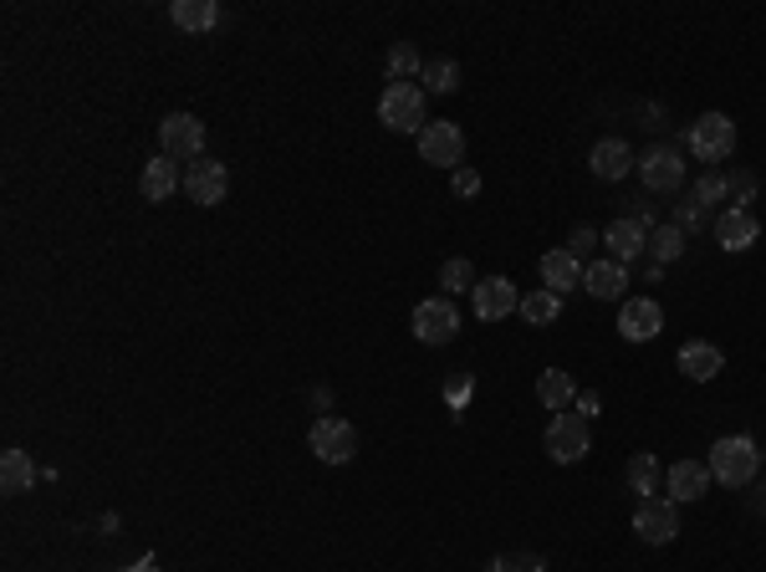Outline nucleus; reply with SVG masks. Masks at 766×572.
Wrapping results in <instances>:
<instances>
[{
	"instance_id": "obj_19",
	"label": "nucleus",
	"mask_w": 766,
	"mask_h": 572,
	"mask_svg": "<svg viewBox=\"0 0 766 572\" xmlns=\"http://www.w3.org/2000/svg\"><path fill=\"white\" fill-rule=\"evenodd\" d=\"M721 368H726V353H721L715 343H685L680 347V373H685L690 384H711Z\"/></svg>"
},
{
	"instance_id": "obj_35",
	"label": "nucleus",
	"mask_w": 766,
	"mask_h": 572,
	"mask_svg": "<svg viewBox=\"0 0 766 572\" xmlns=\"http://www.w3.org/2000/svg\"><path fill=\"white\" fill-rule=\"evenodd\" d=\"M470 388H476V373H455V378L445 384L449 409H465V399H470Z\"/></svg>"
},
{
	"instance_id": "obj_31",
	"label": "nucleus",
	"mask_w": 766,
	"mask_h": 572,
	"mask_svg": "<svg viewBox=\"0 0 766 572\" xmlns=\"http://www.w3.org/2000/svg\"><path fill=\"white\" fill-rule=\"evenodd\" d=\"M690 195H695V200H701L705 210H715V205H731V200H726V174H721V169H705L701 179L690 185Z\"/></svg>"
},
{
	"instance_id": "obj_12",
	"label": "nucleus",
	"mask_w": 766,
	"mask_h": 572,
	"mask_svg": "<svg viewBox=\"0 0 766 572\" xmlns=\"http://www.w3.org/2000/svg\"><path fill=\"white\" fill-rule=\"evenodd\" d=\"M185 195L195 205H205V210H210V205H220L225 195H230V169H225L220 159H210V154H205V159H195L185 169Z\"/></svg>"
},
{
	"instance_id": "obj_36",
	"label": "nucleus",
	"mask_w": 766,
	"mask_h": 572,
	"mask_svg": "<svg viewBox=\"0 0 766 572\" xmlns=\"http://www.w3.org/2000/svg\"><path fill=\"white\" fill-rule=\"evenodd\" d=\"M593 246H598V230H593V226H578V230H572V240H568V251H572V256H578L582 267H588V256H593Z\"/></svg>"
},
{
	"instance_id": "obj_15",
	"label": "nucleus",
	"mask_w": 766,
	"mask_h": 572,
	"mask_svg": "<svg viewBox=\"0 0 766 572\" xmlns=\"http://www.w3.org/2000/svg\"><path fill=\"white\" fill-rule=\"evenodd\" d=\"M756 236H762V220H756V210H746V205H726V210L715 215V240H721L726 251H752Z\"/></svg>"
},
{
	"instance_id": "obj_18",
	"label": "nucleus",
	"mask_w": 766,
	"mask_h": 572,
	"mask_svg": "<svg viewBox=\"0 0 766 572\" xmlns=\"http://www.w3.org/2000/svg\"><path fill=\"white\" fill-rule=\"evenodd\" d=\"M623 287H629V271L619 261H588V271H582V292L598 302H623Z\"/></svg>"
},
{
	"instance_id": "obj_1",
	"label": "nucleus",
	"mask_w": 766,
	"mask_h": 572,
	"mask_svg": "<svg viewBox=\"0 0 766 572\" xmlns=\"http://www.w3.org/2000/svg\"><path fill=\"white\" fill-rule=\"evenodd\" d=\"M711 476L721 480V486H752L756 470H762V445H756L752 435H726L711 445Z\"/></svg>"
},
{
	"instance_id": "obj_2",
	"label": "nucleus",
	"mask_w": 766,
	"mask_h": 572,
	"mask_svg": "<svg viewBox=\"0 0 766 572\" xmlns=\"http://www.w3.org/2000/svg\"><path fill=\"white\" fill-rule=\"evenodd\" d=\"M379 123L394 134H424V87L420 82H389L379 97Z\"/></svg>"
},
{
	"instance_id": "obj_20",
	"label": "nucleus",
	"mask_w": 766,
	"mask_h": 572,
	"mask_svg": "<svg viewBox=\"0 0 766 572\" xmlns=\"http://www.w3.org/2000/svg\"><path fill=\"white\" fill-rule=\"evenodd\" d=\"M582 261L572 251H547L542 256V287L547 292H557V297H568L572 287H582Z\"/></svg>"
},
{
	"instance_id": "obj_27",
	"label": "nucleus",
	"mask_w": 766,
	"mask_h": 572,
	"mask_svg": "<svg viewBox=\"0 0 766 572\" xmlns=\"http://www.w3.org/2000/svg\"><path fill=\"white\" fill-rule=\"evenodd\" d=\"M685 256V230L674 226H654L649 230V261H660V267H670V261H680Z\"/></svg>"
},
{
	"instance_id": "obj_13",
	"label": "nucleus",
	"mask_w": 766,
	"mask_h": 572,
	"mask_svg": "<svg viewBox=\"0 0 766 572\" xmlns=\"http://www.w3.org/2000/svg\"><path fill=\"white\" fill-rule=\"evenodd\" d=\"M649 230L644 220H634V215H619L613 226L603 230V246H608V261H619V267H629V261H639V256L649 251Z\"/></svg>"
},
{
	"instance_id": "obj_21",
	"label": "nucleus",
	"mask_w": 766,
	"mask_h": 572,
	"mask_svg": "<svg viewBox=\"0 0 766 572\" xmlns=\"http://www.w3.org/2000/svg\"><path fill=\"white\" fill-rule=\"evenodd\" d=\"M138 189H144V200H154V205L169 200L174 189H185V179H179V164L164 159V154H159V159H148L144 174H138Z\"/></svg>"
},
{
	"instance_id": "obj_24",
	"label": "nucleus",
	"mask_w": 766,
	"mask_h": 572,
	"mask_svg": "<svg viewBox=\"0 0 766 572\" xmlns=\"http://www.w3.org/2000/svg\"><path fill=\"white\" fill-rule=\"evenodd\" d=\"M37 486V466L27 450H6L0 455V491L6 496H27Z\"/></svg>"
},
{
	"instance_id": "obj_22",
	"label": "nucleus",
	"mask_w": 766,
	"mask_h": 572,
	"mask_svg": "<svg viewBox=\"0 0 766 572\" xmlns=\"http://www.w3.org/2000/svg\"><path fill=\"white\" fill-rule=\"evenodd\" d=\"M537 399H542L547 409L568 414L572 404H578V384H572V373L568 368H547L542 378H537Z\"/></svg>"
},
{
	"instance_id": "obj_33",
	"label": "nucleus",
	"mask_w": 766,
	"mask_h": 572,
	"mask_svg": "<svg viewBox=\"0 0 766 572\" xmlns=\"http://www.w3.org/2000/svg\"><path fill=\"white\" fill-rule=\"evenodd\" d=\"M726 200H731V205H752V200H756V174L726 169Z\"/></svg>"
},
{
	"instance_id": "obj_38",
	"label": "nucleus",
	"mask_w": 766,
	"mask_h": 572,
	"mask_svg": "<svg viewBox=\"0 0 766 572\" xmlns=\"http://www.w3.org/2000/svg\"><path fill=\"white\" fill-rule=\"evenodd\" d=\"M572 409H578V419H598V414H603V399H598V394H578Z\"/></svg>"
},
{
	"instance_id": "obj_25",
	"label": "nucleus",
	"mask_w": 766,
	"mask_h": 572,
	"mask_svg": "<svg viewBox=\"0 0 766 572\" xmlns=\"http://www.w3.org/2000/svg\"><path fill=\"white\" fill-rule=\"evenodd\" d=\"M623 476H629V491H634L639 501H649V496L660 491L664 466H660V460H654L649 450H639V455H629V466H623Z\"/></svg>"
},
{
	"instance_id": "obj_23",
	"label": "nucleus",
	"mask_w": 766,
	"mask_h": 572,
	"mask_svg": "<svg viewBox=\"0 0 766 572\" xmlns=\"http://www.w3.org/2000/svg\"><path fill=\"white\" fill-rule=\"evenodd\" d=\"M169 15H174V27L179 31H215L220 27V6L215 0H174L169 6Z\"/></svg>"
},
{
	"instance_id": "obj_10",
	"label": "nucleus",
	"mask_w": 766,
	"mask_h": 572,
	"mask_svg": "<svg viewBox=\"0 0 766 572\" xmlns=\"http://www.w3.org/2000/svg\"><path fill=\"white\" fill-rule=\"evenodd\" d=\"M634 532H639V542H649V547H670L674 537H680V506H674V501H660V496L639 501Z\"/></svg>"
},
{
	"instance_id": "obj_4",
	"label": "nucleus",
	"mask_w": 766,
	"mask_h": 572,
	"mask_svg": "<svg viewBox=\"0 0 766 572\" xmlns=\"http://www.w3.org/2000/svg\"><path fill=\"white\" fill-rule=\"evenodd\" d=\"M159 154L174 164H195L205 159V123L195 113H169L159 123Z\"/></svg>"
},
{
	"instance_id": "obj_9",
	"label": "nucleus",
	"mask_w": 766,
	"mask_h": 572,
	"mask_svg": "<svg viewBox=\"0 0 766 572\" xmlns=\"http://www.w3.org/2000/svg\"><path fill=\"white\" fill-rule=\"evenodd\" d=\"M420 159L424 164H435V169H460V159H465V134L455 128V123H424V134H420Z\"/></svg>"
},
{
	"instance_id": "obj_34",
	"label": "nucleus",
	"mask_w": 766,
	"mask_h": 572,
	"mask_svg": "<svg viewBox=\"0 0 766 572\" xmlns=\"http://www.w3.org/2000/svg\"><path fill=\"white\" fill-rule=\"evenodd\" d=\"M490 572H547V558H537V552H511V558L490 562Z\"/></svg>"
},
{
	"instance_id": "obj_28",
	"label": "nucleus",
	"mask_w": 766,
	"mask_h": 572,
	"mask_svg": "<svg viewBox=\"0 0 766 572\" xmlns=\"http://www.w3.org/2000/svg\"><path fill=\"white\" fill-rule=\"evenodd\" d=\"M420 82H424V93H455L460 87V62H449V56H435V62H424V72H420Z\"/></svg>"
},
{
	"instance_id": "obj_32",
	"label": "nucleus",
	"mask_w": 766,
	"mask_h": 572,
	"mask_svg": "<svg viewBox=\"0 0 766 572\" xmlns=\"http://www.w3.org/2000/svg\"><path fill=\"white\" fill-rule=\"evenodd\" d=\"M674 226L685 230V236H695V230H705V226H715V215L705 210L701 200H695V195H690L685 205H674Z\"/></svg>"
},
{
	"instance_id": "obj_11",
	"label": "nucleus",
	"mask_w": 766,
	"mask_h": 572,
	"mask_svg": "<svg viewBox=\"0 0 766 572\" xmlns=\"http://www.w3.org/2000/svg\"><path fill=\"white\" fill-rule=\"evenodd\" d=\"M619 333L629 343H654L664 333V306L654 297H623L619 306Z\"/></svg>"
},
{
	"instance_id": "obj_29",
	"label": "nucleus",
	"mask_w": 766,
	"mask_h": 572,
	"mask_svg": "<svg viewBox=\"0 0 766 572\" xmlns=\"http://www.w3.org/2000/svg\"><path fill=\"white\" fill-rule=\"evenodd\" d=\"M424 72V56L414 52L410 41H394L389 46V82H410V77H420Z\"/></svg>"
},
{
	"instance_id": "obj_3",
	"label": "nucleus",
	"mask_w": 766,
	"mask_h": 572,
	"mask_svg": "<svg viewBox=\"0 0 766 572\" xmlns=\"http://www.w3.org/2000/svg\"><path fill=\"white\" fill-rule=\"evenodd\" d=\"M685 148L701 164H726L731 154H736V123H731L726 113H701V118L690 123Z\"/></svg>"
},
{
	"instance_id": "obj_16",
	"label": "nucleus",
	"mask_w": 766,
	"mask_h": 572,
	"mask_svg": "<svg viewBox=\"0 0 766 572\" xmlns=\"http://www.w3.org/2000/svg\"><path fill=\"white\" fill-rule=\"evenodd\" d=\"M634 164H639V154L623 144V138H598L593 154H588V169H593L603 185H619V179H629V174H634Z\"/></svg>"
},
{
	"instance_id": "obj_39",
	"label": "nucleus",
	"mask_w": 766,
	"mask_h": 572,
	"mask_svg": "<svg viewBox=\"0 0 766 572\" xmlns=\"http://www.w3.org/2000/svg\"><path fill=\"white\" fill-rule=\"evenodd\" d=\"M762 466H766V450H762Z\"/></svg>"
},
{
	"instance_id": "obj_30",
	"label": "nucleus",
	"mask_w": 766,
	"mask_h": 572,
	"mask_svg": "<svg viewBox=\"0 0 766 572\" xmlns=\"http://www.w3.org/2000/svg\"><path fill=\"white\" fill-rule=\"evenodd\" d=\"M439 292H476V267L465 261V256H449L445 267H439Z\"/></svg>"
},
{
	"instance_id": "obj_8",
	"label": "nucleus",
	"mask_w": 766,
	"mask_h": 572,
	"mask_svg": "<svg viewBox=\"0 0 766 572\" xmlns=\"http://www.w3.org/2000/svg\"><path fill=\"white\" fill-rule=\"evenodd\" d=\"M414 337L429 347H445L460 337V312H455V302L449 297H429V302L414 306Z\"/></svg>"
},
{
	"instance_id": "obj_5",
	"label": "nucleus",
	"mask_w": 766,
	"mask_h": 572,
	"mask_svg": "<svg viewBox=\"0 0 766 572\" xmlns=\"http://www.w3.org/2000/svg\"><path fill=\"white\" fill-rule=\"evenodd\" d=\"M542 450L552 455L557 466H578L582 455L593 450L588 419H578V414H552V425H547V435H542Z\"/></svg>"
},
{
	"instance_id": "obj_37",
	"label": "nucleus",
	"mask_w": 766,
	"mask_h": 572,
	"mask_svg": "<svg viewBox=\"0 0 766 572\" xmlns=\"http://www.w3.org/2000/svg\"><path fill=\"white\" fill-rule=\"evenodd\" d=\"M449 185H455V195H460V200H470V195H480V174H476V169H465V164H460Z\"/></svg>"
},
{
	"instance_id": "obj_7",
	"label": "nucleus",
	"mask_w": 766,
	"mask_h": 572,
	"mask_svg": "<svg viewBox=\"0 0 766 572\" xmlns=\"http://www.w3.org/2000/svg\"><path fill=\"white\" fill-rule=\"evenodd\" d=\"M307 445H312V455H318L322 466H348V460L358 455V429L348 425V419H338V414H328V419L312 425Z\"/></svg>"
},
{
	"instance_id": "obj_17",
	"label": "nucleus",
	"mask_w": 766,
	"mask_h": 572,
	"mask_svg": "<svg viewBox=\"0 0 766 572\" xmlns=\"http://www.w3.org/2000/svg\"><path fill=\"white\" fill-rule=\"evenodd\" d=\"M711 466H705V460H674L670 470H664V491H670V501L680 506V501H701L705 491H711Z\"/></svg>"
},
{
	"instance_id": "obj_14",
	"label": "nucleus",
	"mask_w": 766,
	"mask_h": 572,
	"mask_svg": "<svg viewBox=\"0 0 766 572\" xmlns=\"http://www.w3.org/2000/svg\"><path fill=\"white\" fill-rule=\"evenodd\" d=\"M470 297H476V318L480 322H501V318H511L516 306H521V292H516L511 277H480Z\"/></svg>"
},
{
	"instance_id": "obj_26",
	"label": "nucleus",
	"mask_w": 766,
	"mask_h": 572,
	"mask_svg": "<svg viewBox=\"0 0 766 572\" xmlns=\"http://www.w3.org/2000/svg\"><path fill=\"white\" fill-rule=\"evenodd\" d=\"M516 312H521V322H531V327H552V322L562 318V297L542 287V292L521 297V306H516Z\"/></svg>"
},
{
	"instance_id": "obj_6",
	"label": "nucleus",
	"mask_w": 766,
	"mask_h": 572,
	"mask_svg": "<svg viewBox=\"0 0 766 572\" xmlns=\"http://www.w3.org/2000/svg\"><path fill=\"white\" fill-rule=\"evenodd\" d=\"M634 169H639V179H644V189H654V195H674V189L685 185V154L674 144L644 148V159H639Z\"/></svg>"
}]
</instances>
